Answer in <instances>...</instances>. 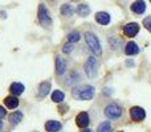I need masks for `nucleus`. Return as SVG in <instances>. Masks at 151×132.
Segmentation results:
<instances>
[{
	"label": "nucleus",
	"instance_id": "nucleus-1",
	"mask_svg": "<svg viewBox=\"0 0 151 132\" xmlns=\"http://www.w3.org/2000/svg\"><path fill=\"white\" fill-rule=\"evenodd\" d=\"M94 87L93 86H82V87H78L73 90V96L78 99H82V101H89L94 96Z\"/></svg>",
	"mask_w": 151,
	"mask_h": 132
},
{
	"label": "nucleus",
	"instance_id": "nucleus-2",
	"mask_svg": "<svg viewBox=\"0 0 151 132\" xmlns=\"http://www.w3.org/2000/svg\"><path fill=\"white\" fill-rule=\"evenodd\" d=\"M85 40H86V44L90 48V50L94 53L96 56H101L102 54V49H101V44H99L98 39L94 36L93 33H86L85 34Z\"/></svg>",
	"mask_w": 151,
	"mask_h": 132
},
{
	"label": "nucleus",
	"instance_id": "nucleus-3",
	"mask_svg": "<svg viewBox=\"0 0 151 132\" xmlns=\"http://www.w3.org/2000/svg\"><path fill=\"white\" fill-rule=\"evenodd\" d=\"M39 21L44 28H49L50 24H52V19H50V15H49V11L48 8L45 7L44 4H40L39 5Z\"/></svg>",
	"mask_w": 151,
	"mask_h": 132
},
{
	"label": "nucleus",
	"instance_id": "nucleus-4",
	"mask_svg": "<svg viewBox=\"0 0 151 132\" xmlns=\"http://www.w3.org/2000/svg\"><path fill=\"white\" fill-rule=\"evenodd\" d=\"M105 115L109 119H118L122 115V107L117 103H110L109 106H106L105 108Z\"/></svg>",
	"mask_w": 151,
	"mask_h": 132
},
{
	"label": "nucleus",
	"instance_id": "nucleus-5",
	"mask_svg": "<svg viewBox=\"0 0 151 132\" xmlns=\"http://www.w3.org/2000/svg\"><path fill=\"white\" fill-rule=\"evenodd\" d=\"M85 73L89 78H94L97 75V60L94 57H89L85 64Z\"/></svg>",
	"mask_w": 151,
	"mask_h": 132
},
{
	"label": "nucleus",
	"instance_id": "nucleus-6",
	"mask_svg": "<svg viewBox=\"0 0 151 132\" xmlns=\"http://www.w3.org/2000/svg\"><path fill=\"white\" fill-rule=\"evenodd\" d=\"M130 116L135 122H141V120H143L146 118V111L143 108H141V107H133L130 110Z\"/></svg>",
	"mask_w": 151,
	"mask_h": 132
},
{
	"label": "nucleus",
	"instance_id": "nucleus-7",
	"mask_svg": "<svg viewBox=\"0 0 151 132\" xmlns=\"http://www.w3.org/2000/svg\"><path fill=\"white\" fill-rule=\"evenodd\" d=\"M138 32H139V25L137 23H130L127 25H125V28H123V33L127 37H134Z\"/></svg>",
	"mask_w": 151,
	"mask_h": 132
},
{
	"label": "nucleus",
	"instance_id": "nucleus-8",
	"mask_svg": "<svg viewBox=\"0 0 151 132\" xmlns=\"http://www.w3.org/2000/svg\"><path fill=\"white\" fill-rule=\"evenodd\" d=\"M89 115L86 114V112H81V114L77 115V118H76V123H77V126L80 128H86L89 126Z\"/></svg>",
	"mask_w": 151,
	"mask_h": 132
},
{
	"label": "nucleus",
	"instance_id": "nucleus-9",
	"mask_svg": "<svg viewBox=\"0 0 151 132\" xmlns=\"http://www.w3.org/2000/svg\"><path fill=\"white\" fill-rule=\"evenodd\" d=\"M131 11L134 13H138V15H142V13L146 11V3L143 0H137L131 4Z\"/></svg>",
	"mask_w": 151,
	"mask_h": 132
},
{
	"label": "nucleus",
	"instance_id": "nucleus-10",
	"mask_svg": "<svg viewBox=\"0 0 151 132\" xmlns=\"http://www.w3.org/2000/svg\"><path fill=\"white\" fill-rule=\"evenodd\" d=\"M66 70V62L61 57H56V74L63 75Z\"/></svg>",
	"mask_w": 151,
	"mask_h": 132
},
{
	"label": "nucleus",
	"instance_id": "nucleus-11",
	"mask_svg": "<svg viewBox=\"0 0 151 132\" xmlns=\"http://www.w3.org/2000/svg\"><path fill=\"white\" fill-rule=\"evenodd\" d=\"M45 130L48 132H57L61 130V123L57 120H49L45 123Z\"/></svg>",
	"mask_w": 151,
	"mask_h": 132
},
{
	"label": "nucleus",
	"instance_id": "nucleus-12",
	"mask_svg": "<svg viewBox=\"0 0 151 132\" xmlns=\"http://www.w3.org/2000/svg\"><path fill=\"white\" fill-rule=\"evenodd\" d=\"M96 20L101 25H107L110 23V16L106 12H98V13H96Z\"/></svg>",
	"mask_w": 151,
	"mask_h": 132
},
{
	"label": "nucleus",
	"instance_id": "nucleus-13",
	"mask_svg": "<svg viewBox=\"0 0 151 132\" xmlns=\"http://www.w3.org/2000/svg\"><path fill=\"white\" fill-rule=\"evenodd\" d=\"M138 52H139V48H138V45H137L135 42H133V41L127 42V45H126V48H125L126 54L127 56H134V54H137Z\"/></svg>",
	"mask_w": 151,
	"mask_h": 132
},
{
	"label": "nucleus",
	"instance_id": "nucleus-14",
	"mask_svg": "<svg viewBox=\"0 0 151 132\" xmlns=\"http://www.w3.org/2000/svg\"><path fill=\"white\" fill-rule=\"evenodd\" d=\"M8 119H9V123L12 126H17L19 123L21 122V119H23V114H21L20 111H15L8 116Z\"/></svg>",
	"mask_w": 151,
	"mask_h": 132
},
{
	"label": "nucleus",
	"instance_id": "nucleus-15",
	"mask_svg": "<svg viewBox=\"0 0 151 132\" xmlns=\"http://www.w3.org/2000/svg\"><path fill=\"white\" fill-rule=\"evenodd\" d=\"M49 90H50V82H42L39 87V96L40 98H44L49 94Z\"/></svg>",
	"mask_w": 151,
	"mask_h": 132
},
{
	"label": "nucleus",
	"instance_id": "nucleus-16",
	"mask_svg": "<svg viewBox=\"0 0 151 132\" xmlns=\"http://www.w3.org/2000/svg\"><path fill=\"white\" fill-rule=\"evenodd\" d=\"M4 104L8 107V108H16V107L19 106V99L16 98L15 95L7 96V98L4 99Z\"/></svg>",
	"mask_w": 151,
	"mask_h": 132
},
{
	"label": "nucleus",
	"instance_id": "nucleus-17",
	"mask_svg": "<svg viewBox=\"0 0 151 132\" xmlns=\"http://www.w3.org/2000/svg\"><path fill=\"white\" fill-rule=\"evenodd\" d=\"M11 93L13 94V95H20V94H23V91L25 90V88H24V86L21 85V83H17V82H15V83H12V85H11Z\"/></svg>",
	"mask_w": 151,
	"mask_h": 132
},
{
	"label": "nucleus",
	"instance_id": "nucleus-18",
	"mask_svg": "<svg viewBox=\"0 0 151 132\" xmlns=\"http://www.w3.org/2000/svg\"><path fill=\"white\" fill-rule=\"evenodd\" d=\"M77 12L80 16L85 17V16H88L89 13H90V8H89V5H86V4H81V5H78Z\"/></svg>",
	"mask_w": 151,
	"mask_h": 132
},
{
	"label": "nucleus",
	"instance_id": "nucleus-19",
	"mask_svg": "<svg viewBox=\"0 0 151 132\" xmlns=\"http://www.w3.org/2000/svg\"><path fill=\"white\" fill-rule=\"evenodd\" d=\"M64 98H65V95H64L63 91L56 90L55 93L52 94V101L55 102V103H61V102L64 101Z\"/></svg>",
	"mask_w": 151,
	"mask_h": 132
},
{
	"label": "nucleus",
	"instance_id": "nucleus-20",
	"mask_svg": "<svg viewBox=\"0 0 151 132\" xmlns=\"http://www.w3.org/2000/svg\"><path fill=\"white\" fill-rule=\"evenodd\" d=\"M98 132H113V128H111V124L110 122H104L98 126Z\"/></svg>",
	"mask_w": 151,
	"mask_h": 132
},
{
	"label": "nucleus",
	"instance_id": "nucleus-21",
	"mask_svg": "<svg viewBox=\"0 0 151 132\" xmlns=\"http://www.w3.org/2000/svg\"><path fill=\"white\" fill-rule=\"evenodd\" d=\"M73 12H74L73 8L69 4H64L63 7H61V15H64V16H72Z\"/></svg>",
	"mask_w": 151,
	"mask_h": 132
},
{
	"label": "nucleus",
	"instance_id": "nucleus-22",
	"mask_svg": "<svg viewBox=\"0 0 151 132\" xmlns=\"http://www.w3.org/2000/svg\"><path fill=\"white\" fill-rule=\"evenodd\" d=\"M68 40H69V42H77L80 40V33L78 32H70L68 34Z\"/></svg>",
	"mask_w": 151,
	"mask_h": 132
},
{
	"label": "nucleus",
	"instance_id": "nucleus-23",
	"mask_svg": "<svg viewBox=\"0 0 151 132\" xmlns=\"http://www.w3.org/2000/svg\"><path fill=\"white\" fill-rule=\"evenodd\" d=\"M72 50H73V42H68V44L64 45V48H63L64 53H70Z\"/></svg>",
	"mask_w": 151,
	"mask_h": 132
},
{
	"label": "nucleus",
	"instance_id": "nucleus-24",
	"mask_svg": "<svg viewBox=\"0 0 151 132\" xmlns=\"http://www.w3.org/2000/svg\"><path fill=\"white\" fill-rule=\"evenodd\" d=\"M143 24H145V26H146V28L151 32V16H149V17L145 19V20H143Z\"/></svg>",
	"mask_w": 151,
	"mask_h": 132
},
{
	"label": "nucleus",
	"instance_id": "nucleus-25",
	"mask_svg": "<svg viewBox=\"0 0 151 132\" xmlns=\"http://www.w3.org/2000/svg\"><path fill=\"white\" fill-rule=\"evenodd\" d=\"M5 114H7V111H5V108H4V107H1V106H0V119H3V118L5 116Z\"/></svg>",
	"mask_w": 151,
	"mask_h": 132
},
{
	"label": "nucleus",
	"instance_id": "nucleus-26",
	"mask_svg": "<svg viewBox=\"0 0 151 132\" xmlns=\"http://www.w3.org/2000/svg\"><path fill=\"white\" fill-rule=\"evenodd\" d=\"M1 127H3V124H1V122H0V130H1Z\"/></svg>",
	"mask_w": 151,
	"mask_h": 132
},
{
	"label": "nucleus",
	"instance_id": "nucleus-27",
	"mask_svg": "<svg viewBox=\"0 0 151 132\" xmlns=\"http://www.w3.org/2000/svg\"><path fill=\"white\" fill-rule=\"evenodd\" d=\"M83 132H91L90 130H86V131H83Z\"/></svg>",
	"mask_w": 151,
	"mask_h": 132
},
{
	"label": "nucleus",
	"instance_id": "nucleus-28",
	"mask_svg": "<svg viewBox=\"0 0 151 132\" xmlns=\"http://www.w3.org/2000/svg\"><path fill=\"white\" fill-rule=\"evenodd\" d=\"M74 1H77V0H74Z\"/></svg>",
	"mask_w": 151,
	"mask_h": 132
},
{
	"label": "nucleus",
	"instance_id": "nucleus-29",
	"mask_svg": "<svg viewBox=\"0 0 151 132\" xmlns=\"http://www.w3.org/2000/svg\"><path fill=\"white\" fill-rule=\"evenodd\" d=\"M119 132H122V131H119Z\"/></svg>",
	"mask_w": 151,
	"mask_h": 132
},
{
	"label": "nucleus",
	"instance_id": "nucleus-30",
	"mask_svg": "<svg viewBox=\"0 0 151 132\" xmlns=\"http://www.w3.org/2000/svg\"><path fill=\"white\" fill-rule=\"evenodd\" d=\"M150 1H151V0H150Z\"/></svg>",
	"mask_w": 151,
	"mask_h": 132
}]
</instances>
